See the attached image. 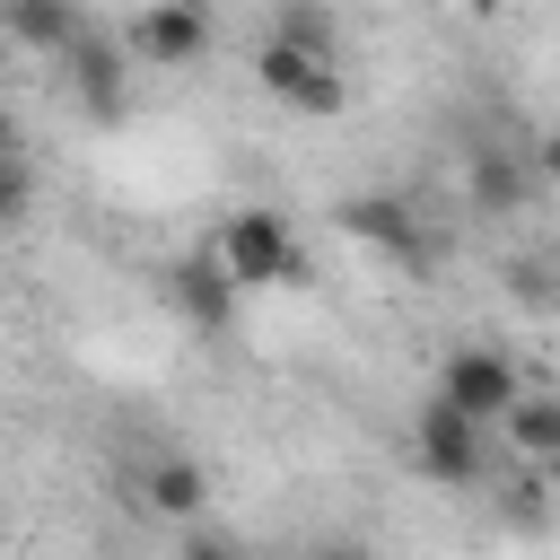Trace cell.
<instances>
[{"instance_id": "obj_1", "label": "cell", "mask_w": 560, "mask_h": 560, "mask_svg": "<svg viewBox=\"0 0 560 560\" xmlns=\"http://www.w3.org/2000/svg\"><path fill=\"white\" fill-rule=\"evenodd\" d=\"M219 271L236 280V289H306L315 280V262H306V245H298V228L280 219V210H236L228 228H219Z\"/></svg>"}, {"instance_id": "obj_2", "label": "cell", "mask_w": 560, "mask_h": 560, "mask_svg": "<svg viewBox=\"0 0 560 560\" xmlns=\"http://www.w3.org/2000/svg\"><path fill=\"white\" fill-rule=\"evenodd\" d=\"M254 88H262L271 105L306 114V122H332V114L350 105L341 61H332V52H315V44H289V35H262V44H254Z\"/></svg>"}, {"instance_id": "obj_3", "label": "cell", "mask_w": 560, "mask_h": 560, "mask_svg": "<svg viewBox=\"0 0 560 560\" xmlns=\"http://www.w3.org/2000/svg\"><path fill=\"white\" fill-rule=\"evenodd\" d=\"M411 464H420L429 481L464 490V481H481V472H490V429L429 394V402H420V420H411Z\"/></svg>"}, {"instance_id": "obj_4", "label": "cell", "mask_w": 560, "mask_h": 560, "mask_svg": "<svg viewBox=\"0 0 560 560\" xmlns=\"http://www.w3.org/2000/svg\"><path fill=\"white\" fill-rule=\"evenodd\" d=\"M516 385H525V376H516V359H508V350H490V341H464V350H446V368H438V402H455V411H464V420H481V429L516 402Z\"/></svg>"}, {"instance_id": "obj_5", "label": "cell", "mask_w": 560, "mask_h": 560, "mask_svg": "<svg viewBox=\"0 0 560 560\" xmlns=\"http://www.w3.org/2000/svg\"><path fill=\"white\" fill-rule=\"evenodd\" d=\"M122 52L149 61V70H184V61H201V52H210V0H149V9L131 18Z\"/></svg>"}, {"instance_id": "obj_6", "label": "cell", "mask_w": 560, "mask_h": 560, "mask_svg": "<svg viewBox=\"0 0 560 560\" xmlns=\"http://www.w3.org/2000/svg\"><path fill=\"white\" fill-rule=\"evenodd\" d=\"M61 61H70V88H79V105H88L96 122H114V114L131 105V52H122L114 35L79 26V35L61 44Z\"/></svg>"}, {"instance_id": "obj_7", "label": "cell", "mask_w": 560, "mask_h": 560, "mask_svg": "<svg viewBox=\"0 0 560 560\" xmlns=\"http://www.w3.org/2000/svg\"><path fill=\"white\" fill-rule=\"evenodd\" d=\"M341 236H359V245H376V254H402V262H429V236H420V219H411V201H394V192H350L341 210Z\"/></svg>"}, {"instance_id": "obj_8", "label": "cell", "mask_w": 560, "mask_h": 560, "mask_svg": "<svg viewBox=\"0 0 560 560\" xmlns=\"http://www.w3.org/2000/svg\"><path fill=\"white\" fill-rule=\"evenodd\" d=\"M166 298L184 306V324H192V332H228V324H236V280L219 271V254H210V245H201V254H184V262L166 271Z\"/></svg>"}, {"instance_id": "obj_9", "label": "cell", "mask_w": 560, "mask_h": 560, "mask_svg": "<svg viewBox=\"0 0 560 560\" xmlns=\"http://www.w3.org/2000/svg\"><path fill=\"white\" fill-rule=\"evenodd\" d=\"M525 464H560V394H534V385H516V402L490 420Z\"/></svg>"}, {"instance_id": "obj_10", "label": "cell", "mask_w": 560, "mask_h": 560, "mask_svg": "<svg viewBox=\"0 0 560 560\" xmlns=\"http://www.w3.org/2000/svg\"><path fill=\"white\" fill-rule=\"evenodd\" d=\"M140 508L149 516H201L210 508V472L192 455H149L140 464Z\"/></svg>"}, {"instance_id": "obj_11", "label": "cell", "mask_w": 560, "mask_h": 560, "mask_svg": "<svg viewBox=\"0 0 560 560\" xmlns=\"http://www.w3.org/2000/svg\"><path fill=\"white\" fill-rule=\"evenodd\" d=\"M472 201H481L490 219H516V210L534 201V166H525L508 140H490V149L472 158Z\"/></svg>"}, {"instance_id": "obj_12", "label": "cell", "mask_w": 560, "mask_h": 560, "mask_svg": "<svg viewBox=\"0 0 560 560\" xmlns=\"http://www.w3.org/2000/svg\"><path fill=\"white\" fill-rule=\"evenodd\" d=\"M0 26H9L26 52H61V44L88 26V9H79V0H0Z\"/></svg>"}, {"instance_id": "obj_13", "label": "cell", "mask_w": 560, "mask_h": 560, "mask_svg": "<svg viewBox=\"0 0 560 560\" xmlns=\"http://www.w3.org/2000/svg\"><path fill=\"white\" fill-rule=\"evenodd\" d=\"M271 35H289V44H315V52H332V9H324V0H280Z\"/></svg>"}, {"instance_id": "obj_14", "label": "cell", "mask_w": 560, "mask_h": 560, "mask_svg": "<svg viewBox=\"0 0 560 560\" xmlns=\"http://www.w3.org/2000/svg\"><path fill=\"white\" fill-rule=\"evenodd\" d=\"M26 210H35V166L18 149H0V228H18Z\"/></svg>"}, {"instance_id": "obj_15", "label": "cell", "mask_w": 560, "mask_h": 560, "mask_svg": "<svg viewBox=\"0 0 560 560\" xmlns=\"http://www.w3.org/2000/svg\"><path fill=\"white\" fill-rule=\"evenodd\" d=\"M0 149H18V114L9 105H0Z\"/></svg>"}]
</instances>
